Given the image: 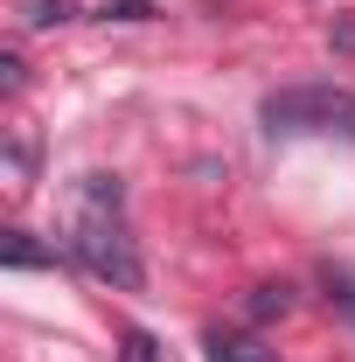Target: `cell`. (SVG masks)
Instances as JSON below:
<instances>
[{"mask_svg": "<svg viewBox=\"0 0 355 362\" xmlns=\"http://www.w3.org/2000/svg\"><path fill=\"white\" fill-rule=\"evenodd\" d=\"M63 251H70L98 286H119V293H139V286H146V265H139L133 223H126V188H119V175H84L77 181Z\"/></svg>", "mask_w": 355, "mask_h": 362, "instance_id": "6da1fadb", "label": "cell"}, {"mask_svg": "<svg viewBox=\"0 0 355 362\" xmlns=\"http://www.w3.org/2000/svg\"><path fill=\"white\" fill-rule=\"evenodd\" d=\"M63 21H77L70 0H28V28H63Z\"/></svg>", "mask_w": 355, "mask_h": 362, "instance_id": "ba28073f", "label": "cell"}, {"mask_svg": "<svg viewBox=\"0 0 355 362\" xmlns=\"http://www.w3.org/2000/svg\"><path fill=\"white\" fill-rule=\"evenodd\" d=\"M119 362H161V341L146 327H133V334H119Z\"/></svg>", "mask_w": 355, "mask_h": 362, "instance_id": "9c48e42d", "label": "cell"}, {"mask_svg": "<svg viewBox=\"0 0 355 362\" xmlns=\"http://www.w3.org/2000/svg\"><path fill=\"white\" fill-rule=\"evenodd\" d=\"M28 181H35V139H28V133H7V188L21 195Z\"/></svg>", "mask_w": 355, "mask_h": 362, "instance_id": "8992f818", "label": "cell"}, {"mask_svg": "<svg viewBox=\"0 0 355 362\" xmlns=\"http://www.w3.org/2000/svg\"><path fill=\"white\" fill-rule=\"evenodd\" d=\"M258 119H265L272 139H307V133L355 139V90L349 84H286V90H265Z\"/></svg>", "mask_w": 355, "mask_h": 362, "instance_id": "7a4b0ae2", "label": "cell"}, {"mask_svg": "<svg viewBox=\"0 0 355 362\" xmlns=\"http://www.w3.org/2000/svg\"><path fill=\"white\" fill-rule=\"evenodd\" d=\"M0 84H7V90H21V84H28V63H21V56H14V49H7V56H0Z\"/></svg>", "mask_w": 355, "mask_h": 362, "instance_id": "8fae6325", "label": "cell"}, {"mask_svg": "<svg viewBox=\"0 0 355 362\" xmlns=\"http://www.w3.org/2000/svg\"><path fill=\"white\" fill-rule=\"evenodd\" d=\"M320 293H327L334 314L355 320V265H320Z\"/></svg>", "mask_w": 355, "mask_h": 362, "instance_id": "5b68a950", "label": "cell"}, {"mask_svg": "<svg viewBox=\"0 0 355 362\" xmlns=\"http://www.w3.org/2000/svg\"><path fill=\"white\" fill-rule=\"evenodd\" d=\"M279 314H293V286H286V279L251 293V320H279Z\"/></svg>", "mask_w": 355, "mask_h": 362, "instance_id": "52a82bcc", "label": "cell"}, {"mask_svg": "<svg viewBox=\"0 0 355 362\" xmlns=\"http://www.w3.org/2000/svg\"><path fill=\"white\" fill-rule=\"evenodd\" d=\"M63 258H70V251H56V244H35L28 230H7V237H0V265H7V272H42V265L56 272Z\"/></svg>", "mask_w": 355, "mask_h": 362, "instance_id": "3957f363", "label": "cell"}, {"mask_svg": "<svg viewBox=\"0 0 355 362\" xmlns=\"http://www.w3.org/2000/svg\"><path fill=\"white\" fill-rule=\"evenodd\" d=\"M98 21H153V0H105Z\"/></svg>", "mask_w": 355, "mask_h": 362, "instance_id": "30bf717a", "label": "cell"}, {"mask_svg": "<svg viewBox=\"0 0 355 362\" xmlns=\"http://www.w3.org/2000/svg\"><path fill=\"white\" fill-rule=\"evenodd\" d=\"M202 356L209 362H279V349H265L258 334H223V327H209L202 334Z\"/></svg>", "mask_w": 355, "mask_h": 362, "instance_id": "277c9868", "label": "cell"}]
</instances>
